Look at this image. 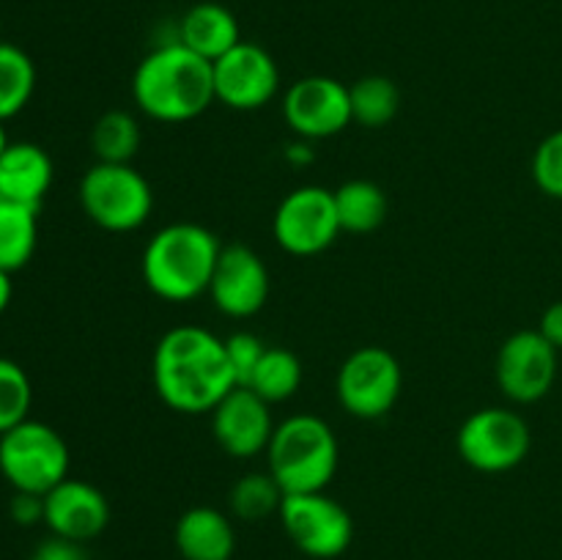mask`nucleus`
I'll list each match as a JSON object with an SVG mask.
<instances>
[{"label": "nucleus", "mask_w": 562, "mask_h": 560, "mask_svg": "<svg viewBox=\"0 0 562 560\" xmlns=\"http://www.w3.org/2000/svg\"><path fill=\"white\" fill-rule=\"evenodd\" d=\"M151 382L159 401L181 415L212 412L236 388L225 340L198 324H179L157 340Z\"/></svg>", "instance_id": "nucleus-1"}, {"label": "nucleus", "mask_w": 562, "mask_h": 560, "mask_svg": "<svg viewBox=\"0 0 562 560\" xmlns=\"http://www.w3.org/2000/svg\"><path fill=\"white\" fill-rule=\"evenodd\" d=\"M132 97L140 113L159 124H184L206 113L214 99L212 60L181 42L154 47L132 75Z\"/></svg>", "instance_id": "nucleus-2"}, {"label": "nucleus", "mask_w": 562, "mask_h": 560, "mask_svg": "<svg viewBox=\"0 0 562 560\" xmlns=\"http://www.w3.org/2000/svg\"><path fill=\"white\" fill-rule=\"evenodd\" d=\"M223 242L201 223H170L146 242L140 256L143 283L165 302H192L209 294Z\"/></svg>", "instance_id": "nucleus-3"}, {"label": "nucleus", "mask_w": 562, "mask_h": 560, "mask_svg": "<svg viewBox=\"0 0 562 560\" xmlns=\"http://www.w3.org/2000/svg\"><path fill=\"white\" fill-rule=\"evenodd\" d=\"M338 437L324 417L313 412L285 417L267 445V470L283 494L327 492L338 472Z\"/></svg>", "instance_id": "nucleus-4"}, {"label": "nucleus", "mask_w": 562, "mask_h": 560, "mask_svg": "<svg viewBox=\"0 0 562 560\" xmlns=\"http://www.w3.org/2000/svg\"><path fill=\"white\" fill-rule=\"evenodd\" d=\"M80 206L99 228L130 234L151 217L154 190L132 163H97L80 179Z\"/></svg>", "instance_id": "nucleus-5"}, {"label": "nucleus", "mask_w": 562, "mask_h": 560, "mask_svg": "<svg viewBox=\"0 0 562 560\" xmlns=\"http://www.w3.org/2000/svg\"><path fill=\"white\" fill-rule=\"evenodd\" d=\"M69 445L42 421L16 423L0 434V475L14 492L47 494L69 478Z\"/></svg>", "instance_id": "nucleus-6"}, {"label": "nucleus", "mask_w": 562, "mask_h": 560, "mask_svg": "<svg viewBox=\"0 0 562 560\" xmlns=\"http://www.w3.org/2000/svg\"><path fill=\"white\" fill-rule=\"evenodd\" d=\"M530 423L508 406H483L472 412L456 434L461 461L488 475L516 470L530 456Z\"/></svg>", "instance_id": "nucleus-7"}, {"label": "nucleus", "mask_w": 562, "mask_h": 560, "mask_svg": "<svg viewBox=\"0 0 562 560\" xmlns=\"http://www.w3.org/2000/svg\"><path fill=\"white\" fill-rule=\"evenodd\" d=\"M404 371L398 357L384 346H360L351 351L335 377V395L344 412L360 421H379L398 404Z\"/></svg>", "instance_id": "nucleus-8"}, {"label": "nucleus", "mask_w": 562, "mask_h": 560, "mask_svg": "<svg viewBox=\"0 0 562 560\" xmlns=\"http://www.w3.org/2000/svg\"><path fill=\"white\" fill-rule=\"evenodd\" d=\"M278 514L294 547L307 558L333 560L351 547L355 519L327 492L285 494Z\"/></svg>", "instance_id": "nucleus-9"}, {"label": "nucleus", "mask_w": 562, "mask_h": 560, "mask_svg": "<svg viewBox=\"0 0 562 560\" xmlns=\"http://www.w3.org/2000/svg\"><path fill=\"white\" fill-rule=\"evenodd\" d=\"M340 234L335 192L318 184H302L278 203L272 236L278 247L296 258H311L335 245Z\"/></svg>", "instance_id": "nucleus-10"}, {"label": "nucleus", "mask_w": 562, "mask_h": 560, "mask_svg": "<svg viewBox=\"0 0 562 560\" xmlns=\"http://www.w3.org/2000/svg\"><path fill=\"white\" fill-rule=\"evenodd\" d=\"M560 351L538 329L508 335L497 351V384L514 404H536L558 382Z\"/></svg>", "instance_id": "nucleus-11"}, {"label": "nucleus", "mask_w": 562, "mask_h": 560, "mask_svg": "<svg viewBox=\"0 0 562 560\" xmlns=\"http://www.w3.org/2000/svg\"><path fill=\"white\" fill-rule=\"evenodd\" d=\"M212 69L214 99L239 113L267 108L280 91L278 60L256 42L241 38L234 49L214 60Z\"/></svg>", "instance_id": "nucleus-12"}, {"label": "nucleus", "mask_w": 562, "mask_h": 560, "mask_svg": "<svg viewBox=\"0 0 562 560\" xmlns=\"http://www.w3.org/2000/svg\"><path fill=\"white\" fill-rule=\"evenodd\" d=\"M285 124L302 141H324L346 130L351 121L349 86L327 75H311L291 82L283 97Z\"/></svg>", "instance_id": "nucleus-13"}, {"label": "nucleus", "mask_w": 562, "mask_h": 560, "mask_svg": "<svg viewBox=\"0 0 562 560\" xmlns=\"http://www.w3.org/2000/svg\"><path fill=\"white\" fill-rule=\"evenodd\" d=\"M209 296L228 318H250L269 300V269L252 247L223 245L214 267Z\"/></svg>", "instance_id": "nucleus-14"}, {"label": "nucleus", "mask_w": 562, "mask_h": 560, "mask_svg": "<svg viewBox=\"0 0 562 560\" xmlns=\"http://www.w3.org/2000/svg\"><path fill=\"white\" fill-rule=\"evenodd\" d=\"M269 401L256 390L236 384L209 415H212L214 443L234 459H252L267 453V445L278 423L272 421Z\"/></svg>", "instance_id": "nucleus-15"}, {"label": "nucleus", "mask_w": 562, "mask_h": 560, "mask_svg": "<svg viewBox=\"0 0 562 560\" xmlns=\"http://www.w3.org/2000/svg\"><path fill=\"white\" fill-rule=\"evenodd\" d=\"M44 525L53 536L86 544L110 525V503L93 483L64 478L44 494Z\"/></svg>", "instance_id": "nucleus-16"}, {"label": "nucleus", "mask_w": 562, "mask_h": 560, "mask_svg": "<svg viewBox=\"0 0 562 560\" xmlns=\"http://www.w3.org/2000/svg\"><path fill=\"white\" fill-rule=\"evenodd\" d=\"M53 157L38 143L14 141L0 154V198L27 206H42L53 187Z\"/></svg>", "instance_id": "nucleus-17"}, {"label": "nucleus", "mask_w": 562, "mask_h": 560, "mask_svg": "<svg viewBox=\"0 0 562 560\" xmlns=\"http://www.w3.org/2000/svg\"><path fill=\"white\" fill-rule=\"evenodd\" d=\"M173 541L184 560H231L236 549V533L223 511L212 505H195L179 516Z\"/></svg>", "instance_id": "nucleus-18"}, {"label": "nucleus", "mask_w": 562, "mask_h": 560, "mask_svg": "<svg viewBox=\"0 0 562 560\" xmlns=\"http://www.w3.org/2000/svg\"><path fill=\"white\" fill-rule=\"evenodd\" d=\"M176 42H181L192 53H198L201 58L214 64V60L223 58L228 49H234L241 42L239 20L223 3H212V0L195 3L179 20V36H176Z\"/></svg>", "instance_id": "nucleus-19"}, {"label": "nucleus", "mask_w": 562, "mask_h": 560, "mask_svg": "<svg viewBox=\"0 0 562 560\" xmlns=\"http://www.w3.org/2000/svg\"><path fill=\"white\" fill-rule=\"evenodd\" d=\"M335 192L340 231L346 234H371L387 220L390 201L387 192L371 179L344 181Z\"/></svg>", "instance_id": "nucleus-20"}, {"label": "nucleus", "mask_w": 562, "mask_h": 560, "mask_svg": "<svg viewBox=\"0 0 562 560\" xmlns=\"http://www.w3.org/2000/svg\"><path fill=\"white\" fill-rule=\"evenodd\" d=\"M38 245V209L0 198V269L9 275L27 267Z\"/></svg>", "instance_id": "nucleus-21"}, {"label": "nucleus", "mask_w": 562, "mask_h": 560, "mask_svg": "<svg viewBox=\"0 0 562 560\" xmlns=\"http://www.w3.org/2000/svg\"><path fill=\"white\" fill-rule=\"evenodd\" d=\"M302 377H305V368L294 351L283 349V346H267L250 382L241 388L256 390L269 404H280V401L294 399L296 390L302 388Z\"/></svg>", "instance_id": "nucleus-22"}, {"label": "nucleus", "mask_w": 562, "mask_h": 560, "mask_svg": "<svg viewBox=\"0 0 562 560\" xmlns=\"http://www.w3.org/2000/svg\"><path fill=\"white\" fill-rule=\"evenodd\" d=\"M351 121L368 130H382L398 115L401 91L390 77L366 75L349 86Z\"/></svg>", "instance_id": "nucleus-23"}, {"label": "nucleus", "mask_w": 562, "mask_h": 560, "mask_svg": "<svg viewBox=\"0 0 562 560\" xmlns=\"http://www.w3.org/2000/svg\"><path fill=\"white\" fill-rule=\"evenodd\" d=\"M36 91V66L22 47L0 42V121L20 115Z\"/></svg>", "instance_id": "nucleus-24"}, {"label": "nucleus", "mask_w": 562, "mask_h": 560, "mask_svg": "<svg viewBox=\"0 0 562 560\" xmlns=\"http://www.w3.org/2000/svg\"><path fill=\"white\" fill-rule=\"evenodd\" d=\"M97 163H132L140 152V124L130 110H108L91 130Z\"/></svg>", "instance_id": "nucleus-25"}, {"label": "nucleus", "mask_w": 562, "mask_h": 560, "mask_svg": "<svg viewBox=\"0 0 562 560\" xmlns=\"http://www.w3.org/2000/svg\"><path fill=\"white\" fill-rule=\"evenodd\" d=\"M283 489L272 478V472H247L239 481L231 486V511L239 516L241 522H261L267 516L278 514L280 503H283Z\"/></svg>", "instance_id": "nucleus-26"}, {"label": "nucleus", "mask_w": 562, "mask_h": 560, "mask_svg": "<svg viewBox=\"0 0 562 560\" xmlns=\"http://www.w3.org/2000/svg\"><path fill=\"white\" fill-rule=\"evenodd\" d=\"M33 384L20 362L0 357V434L31 417Z\"/></svg>", "instance_id": "nucleus-27"}, {"label": "nucleus", "mask_w": 562, "mask_h": 560, "mask_svg": "<svg viewBox=\"0 0 562 560\" xmlns=\"http://www.w3.org/2000/svg\"><path fill=\"white\" fill-rule=\"evenodd\" d=\"M532 181L549 198L562 201V130L549 132L532 154Z\"/></svg>", "instance_id": "nucleus-28"}, {"label": "nucleus", "mask_w": 562, "mask_h": 560, "mask_svg": "<svg viewBox=\"0 0 562 560\" xmlns=\"http://www.w3.org/2000/svg\"><path fill=\"white\" fill-rule=\"evenodd\" d=\"M267 351V344H263L258 335L252 333H234L225 338V355H228L231 371H234L236 384L250 382L252 371H256L258 360Z\"/></svg>", "instance_id": "nucleus-29"}, {"label": "nucleus", "mask_w": 562, "mask_h": 560, "mask_svg": "<svg viewBox=\"0 0 562 560\" xmlns=\"http://www.w3.org/2000/svg\"><path fill=\"white\" fill-rule=\"evenodd\" d=\"M31 560H91L88 558L86 547L80 541H71V538H60L49 533V538H44L36 549H33Z\"/></svg>", "instance_id": "nucleus-30"}, {"label": "nucleus", "mask_w": 562, "mask_h": 560, "mask_svg": "<svg viewBox=\"0 0 562 560\" xmlns=\"http://www.w3.org/2000/svg\"><path fill=\"white\" fill-rule=\"evenodd\" d=\"M9 516L22 527L44 522V494L14 492L9 500Z\"/></svg>", "instance_id": "nucleus-31"}, {"label": "nucleus", "mask_w": 562, "mask_h": 560, "mask_svg": "<svg viewBox=\"0 0 562 560\" xmlns=\"http://www.w3.org/2000/svg\"><path fill=\"white\" fill-rule=\"evenodd\" d=\"M538 333L554 346V349H562V300L552 302L547 311L541 313V322H538Z\"/></svg>", "instance_id": "nucleus-32"}, {"label": "nucleus", "mask_w": 562, "mask_h": 560, "mask_svg": "<svg viewBox=\"0 0 562 560\" xmlns=\"http://www.w3.org/2000/svg\"><path fill=\"white\" fill-rule=\"evenodd\" d=\"M307 143L311 141H296L294 146H289L285 148V159H289V163H294V165H311L313 163V148L307 146Z\"/></svg>", "instance_id": "nucleus-33"}, {"label": "nucleus", "mask_w": 562, "mask_h": 560, "mask_svg": "<svg viewBox=\"0 0 562 560\" xmlns=\"http://www.w3.org/2000/svg\"><path fill=\"white\" fill-rule=\"evenodd\" d=\"M11 294H14V285H11V275L0 269V316H3L5 307H9Z\"/></svg>", "instance_id": "nucleus-34"}, {"label": "nucleus", "mask_w": 562, "mask_h": 560, "mask_svg": "<svg viewBox=\"0 0 562 560\" xmlns=\"http://www.w3.org/2000/svg\"><path fill=\"white\" fill-rule=\"evenodd\" d=\"M9 135H5V126H3V121H0V154L5 152V146H9Z\"/></svg>", "instance_id": "nucleus-35"}]
</instances>
